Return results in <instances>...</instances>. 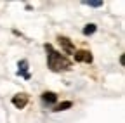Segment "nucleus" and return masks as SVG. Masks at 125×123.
Instances as JSON below:
<instances>
[{"label": "nucleus", "mask_w": 125, "mask_h": 123, "mask_svg": "<svg viewBox=\"0 0 125 123\" xmlns=\"http://www.w3.org/2000/svg\"><path fill=\"white\" fill-rule=\"evenodd\" d=\"M45 50H47V64L52 71H66L71 68V61L66 59L64 56H61L57 50H54L52 45L45 43Z\"/></svg>", "instance_id": "nucleus-1"}, {"label": "nucleus", "mask_w": 125, "mask_h": 123, "mask_svg": "<svg viewBox=\"0 0 125 123\" xmlns=\"http://www.w3.org/2000/svg\"><path fill=\"white\" fill-rule=\"evenodd\" d=\"M57 40H59L62 50H64L66 54H75V45L71 43V40H70V38H66V37H59Z\"/></svg>", "instance_id": "nucleus-2"}, {"label": "nucleus", "mask_w": 125, "mask_h": 123, "mask_svg": "<svg viewBox=\"0 0 125 123\" xmlns=\"http://www.w3.org/2000/svg\"><path fill=\"white\" fill-rule=\"evenodd\" d=\"M75 61L76 63H92V54L89 50H78L75 52Z\"/></svg>", "instance_id": "nucleus-3"}, {"label": "nucleus", "mask_w": 125, "mask_h": 123, "mask_svg": "<svg viewBox=\"0 0 125 123\" xmlns=\"http://www.w3.org/2000/svg\"><path fill=\"white\" fill-rule=\"evenodd\" d=\"M26 102H28V95L26 94H18V95L12 97V104L16 107H19V109H23V107L26 106Z\"/></svg>", "instance_id": "nucleus-4"}, {"label": "nucleus", "mask_w": 125, "mask_h": 123, "mask_svg": "<svg viewBox=\"0 0 125 123\" xmlns=\"http://www.w3.org/2000/svg\"><path fill=\"white\" fill-rule=\"evenodd\" d=\"M42 101L45 104H54L57 101V95L54 94V92H43V94H42Z\"/></svg>", "instance_id": "nucleus-5"}, {"label": "nucleus", "mask_w": 125, "mask_h": 123, "mask_svg": "<svg viewBox=\"0 0 125 123\" xmlns=\"http://www.w3.org/2000/svg\"><path fill=\"white\" fill-rule=\"evenodd\" d=\"M18 75L24 76V78H30V73H28V61H21V63H19V69H18Z\"/></svg>", "instance_id": "nucleus-6"}, {"label": "nucleus", "mask_w": 125, "mask_h": 123, "mask_svg": "<svg viewBox=\"0 0 125 123\" xmlns=\"http://www.w3.org/2000/svg\"><path fill=\"white\" fill-rule=\"evenodd\" d=\"M73 106V102L71 101H64V102H61V104H57L52 111H56V113H59V111H64V109H68V107H71Z\"/></svg>", "instance_id": "nucleus-7"}, {"label": "nucleus", "mask_w": 125, "mask_h": 123, "mask_svg": "<svg viewBox=\"0 0 125 123\" xmlns=\"http://www.w3.org/2000/svg\"><path fill=\"white\" fill-rule=\"evenodd\" d=\"M94 31H96V24H87L83 28V35H92Z\"/></svg>", "instance_id": "nucleus-8"}, {"label": "nucleus", "mask_w": 125, "mask_h": 123, "mask_svg": "<svg viewBox=\"0 0 125 123\" xmlns=\"http://www.w3.org/2000/svg\"><path fill=\"white\" fill-rule=\"evenodd\" d=\"M85 5H90V7H101L103 2H85Z\"/></svg>", "instance_id": "nucleus-9"}]
</instances>
